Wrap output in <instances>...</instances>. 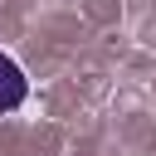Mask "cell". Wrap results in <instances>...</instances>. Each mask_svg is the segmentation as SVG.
I'll use <instances>...</instances> for the list:
<instances>
[{
  "mask_svg": "<svg viewBox=\"0 0 156 156\" xmlns=\"http://www.w3.org/2000/svg\"><path fill=\"white\" fill-rule=\"evenodd\" d=\"M24 98H29V78L20 73V63H15L10 54H0V112L20 107Z\"/></svg>",
  "mask_w": 156,
  "mask_h": 156,
  "instance_id": "6da1fadb",
  "label": "cell"
}]
</instances>
